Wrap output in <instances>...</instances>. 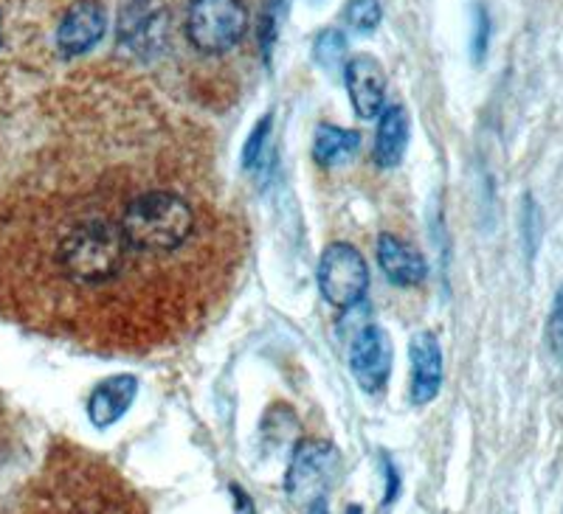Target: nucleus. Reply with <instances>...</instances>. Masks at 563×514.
I'll use <instances>...</instances> for the list:
<instances>
[{
  "mask_svg": "<svg viewBox=\"0 0 563 514\" xmlns=\"http://www.w3.org/2000/svg\"><path fill=\"white\" fill-rule=\"evenodd\" d=\"M249 12L243 0H189L186 34L203 54L231 52L243 40Z\"/></svg>",
  "mask_w": 563,
  "mask_h": 514,
  "instance_id": "nucleus-3",
  "label": "nucleus"
},
{
  "mask_svg": "<svg viewBox=\"0 0 563 514\" xmlns=\"http://www.w3.org/2000/svg\"><path fill=\"white\" fill-rule=\"evenodd\" d=\"M346 93L361 119H375L380 115L386 102V70L369 54L352 57L344 68Z\"/></svg>",
  "mask_w": 563,
  "mask_h": 514,
  "instance_id": "nucleus-8",
  "label": "nucleus"
},
{
  "mask_svg": "<svg viewBox=\"0 0 563 514\" xmlns=\"http://www.w3.org/2000/svg\"><path fill=\"white\" fill-rule=\"evenodd\" d=\"M378 267L397 287H417L429 276V265L420 250L395 234L378 236Z\"/></svg>",
  "mask_w": 563,
  "mask_h": 514,
  "instance_id": "nucleus-11",
  "label": "nucleus"
},
{
  "mask_svg": "<svg viewBox=\"0 0 563 514\" xmlns=\"http://www.w3.org/2000/svg\"><path fill=\"white\" fill-rule=\"evenodd\" d=\"M139 396V380L133 375H113L99 382L88 396V420L97 431H108L122 422Z\"/></svg>",
  "mask_w": 563,
  "mask_h": 514,
  "instance_id": "nucleus-10",
  "label": "nucleus"
},
{
  "mask_svg": "<svg viewBox=\"0 0 563 514\" xmlns=\"http://www.w3.org/2000/svg\"><path fill=\"white\" fill-rule=\"evenodd\" d=\"M316 281H319L321 299L344 312L366 299L369 267H366V259L358 248H352L346 242H330L319 259Z\"/></svg>",
  "mask_w": 563,
  "mask_h": 514,
  "instance_id": "nucleus-4",
  "label": "nucleus"
},
{
  "mask_svg": "<svg viewBox=\"0 0 563 514\" xmlns=\"http://www.w3.org/2000/svg\"><path fill=\"white\" fill-rule=\"evenodd\" d=\"M0 40H3V23H0Z\"/></svg>",
  "mask_w": 563,
  "mask_h": 514,
  "instance_id": "nucleus-25",
  "label": "nucleus"
},
{
  "mask_svg": "<svg viewBox=\"0 0 563 514\" xmlns=\"http://www.w3.org/2000/svg\"><path fill=\"white\" fill-rule=\"evenodd\" d=\"M108 29V14L99 0H77L65 12L57 29V48L63 57L74 59L93 52Z\"/></svg>",
  "mask_w": 563,
  "mask_h": 514,
  "instance_id": "nucleus-7",
  "label": "nucleus"
},
{
  "mask_svg": "<svg viewBox=\"0 0 563 514\" xmlns=\"http://www.w3.org/2000/svg\"><path fill=\"white\" fill-rule=\"evenodd\" d=\"M119 228L130 248L167 254L192 236L195 211L173 191H147L124 209Z\"/></svg>",
  "mask_w": 563,
  "mask_h": 514,
  "instance_id": "nucleus-1",
  "label": "nucleus"
},
{
  "mask_svg": "<svg viewBox=\"0 0 563 514\" xmlns=\"http://www.w3.org/2000/svg\"><path fill=\"white\" fill-rule=\"evenodd\" d=\"M102 483L97 481V489H82L59 514H130V509H124L128 503L115 501L113 492Z\"/></svg>",
  "mask_w": 563,
  "mask_h": 514,
  "instance_id": "nucleus-16",
  "label": "nucleus"
},
{
  "mask_svg": "<svg viewBox=\"0 0 563 514\" xmlns=\"http://www.w3.org/2000/svg\"><path fill=\"white\" fill-rule=\"evenodd\" d=\"M339 476V452L327 442H301L285 476V492L294 503H313L327 495Z\"/></svg>",
  "mask_w": 563,
  "mask_h": 514,
  "instance_id": "nucleus-5",
  "label": "nucleus"
},
{
  "mask_svg": "<svg viewBox=\"0 0 563 514\" xmlns=\"http://www.w3.org/2000/svg\"><path fill=\"white\" fill-rule=\"evenodd\" d=\"M397 495H400V476H397L395 467H391V463L386 461V498H384L386 506H389V503L395 501Z\"/></svg>",
  "mask_w": 563,
  "mask_h": 514,
  "instance_id": "nucleus-23",
  "label": "nucleus"
},
{
  "mask_svg": "<svg viewBox=\"0 0 563 514\" xmlns=\"http://www.w3.org/2000/svg\"><path fill=\"white\" fill-rule=\"evenodd\" d=\"M547 340H550L552 355H555L558 362L563 366V287L558 290L555 304H552L550 324H547Z\"/></svg>",
  "mask_w": 563,
  "mask_h": 514,
  "instance_id": "nucleus-22",
  "label": "nucleus"
},
{
  "mask_svg": "<svg viewBox=\"0 0 563 514\" xmlns=\"http://www.w3.org/2000/svg\"><path fill=\"white\" fill-rule=\"evenodd\" d=\"M411 402L429 405L442 388V346L434 332L422 329L411 337Z\"/></svg>",
  "mask_w": 563,
  "mask_h": 514,
  "instance_id": "nucleus-9",
  "label": "nucleus"
},
{
  "mask_svg": "<svg viewBox=\"0 0 563 514\" xmlns=\"http://www.w3.org/2000/svg\"><path fill=\"white\" fill-rule=\"evenodd\" d=\"M308 514H330V506H327V498H319L308 506Z\"/></svg>",
  "mask_w": 563,
  "mask_h": 514,
  "instance_id": "nucleus-24",
  "label": "nucleus"
},
{
  "mask_svg": "<svg viewBox=\"0 0 563 514\" xmlns=\"http://www.w3.org/2000/svg\"><path fill=\"white\" fill-rule=\"evenodd\" d=\"M350 371L366 394H384L391 377V340L384 326L369 321L350 337Z\"/></svg>",
  "mask_w": 563,
  "mask_h": 514,
  "instance_id": "nucleus-6",
  "label": "nucleus"
},
{
  "mask_svg": "<svg viewBox=\"0 0 563 514\" xmlns=\"http://www.w3.org/2000/svg\"><path fill=\"white\" fill-rule=\"evenodd\" d=\"M490 12H487L485 3H476L474 7V37H471V54H474L476 65L485 63L487 48H490Z\"/></svg>",
  "mask_w": 563,
  "mask_h": 514,
  "instance_id": "nucleus-20",
  "label": "nucleus"
},
{
  "mask_svg": "<svg viewBox=\"0 0 563 514\" xmlns=\"http://www.w3.org/2000/svg\"><path fill=\"white\" fill-rule=\"evenodd\" d=\"M361 146V135L335 124H319L313 138V160L324 169H339L355 158Z\"/></svg>",
  "mask_w": 563,
  "mask_h": 514,
  "instance_id": "nucleus-14",
  "label": "nucleus"
},
{
  "mask_svg": "<svg viewBox=\"0 0 563 514\" xmlns=\"http://www.w3.org/2000/svg\"><path fill=\"white\" fill-rule=\"evenodd\" d=\"M380 18H384L380 0H346L344 20L352 32L372 34L380 26Z\"/></svg>",
  "mask_w": 563,
  "mask_h": 514,
  "instance_id": "nucleus-18",
  "label": "nucleus"
},
{
  "mask_svg": "<svg viewBox=\"0 0 563 514\" xmlns=\"http://www.w3.org/2000/svg\"><path fill=\"white\" fill-rule=\"evenodd\" d=\"M313 59L321 70H324L327 77H344V68L350 63L346 57V40L341 32H333V29H327L316 37L313 43Z\"/></svg>",
  "mask_w": 563,
  "mask_h": 514,
  "instance_id": "nucleus-15",
  "label": "nucleus"
},
{
  "mask_svg": "<svg viewBox=\"0 0 563 514\" xmlns=\"http://www.w3.org/2000/svg\"><path fill=\"white\" fill-rule=\"evenodd\" d=\"M521 234H525L527 256L532 259L538 242H541V209H538V203L530 194L525 198V209H521Z\"/></svg>",
  "mask_w": 563,
  "mask_h": 514,
  "instance_id": "nucleus-21",
  "label": "nucleus"
},
{
  "mask_svg": "<svg viewBox=\"0 0 563 514\" xmlns=\"http://www.w3.org/2000/svg\"><path fill=\"white\" fill-rule=\"evenodd\" d=\"M161 9L155 0H122L119 12V40L139 54H153L161 43Z\"/></svg>",
  "mask_w": 563,
  "mask_h": 514,
  "instance_id": "nucleus-12",
  "label": "nucleus"
},
{
  "mask_svg": "<svg viewBox=\"0 0 563 514\" xmlns=\"http://www.w3.org/2000/svg\"><path fill=\"white\" fill-rule=\"evenodd\" d=\"M130 245L119 223H85L70 231L59 245L57 261L63 273L77 284L113 281L128 265Z\"/></svg>",
  "mask_w": 563,
  "mask_h": 514,
  "instance_id": "nucleus-2",
  "label": "nucleus"
},
{
  "mask_svg": "<svg viewBox=\"0 0 563 514\" xmlns=\"http://www.w3.org/2000/svg\"><path fill=\"white\" fill-rule=\"evenodd\" d=\"M409 146V113L404 104H389L378 115V133H375V164L380 169H395Z\"/></svg>",
  "mask_w": 563,
  "mask_h": 514,
  "instance_id": "nucleus-13",
  "label": "nucleus"
},
{
  "mask_svg": "<svg viewBox=\"0 0 563 514\" xmlns=\"http://www.w3.org/2000/svg\"><path fill=\"white\" fill-rule=\"evenodd\" d=\"M290 0H268L263 18H260V45H263L265 63H271V54H274V43L279 37L282 20L288 14Z\"/></svg>",
  "mask_w": 563,
  "mask_h": 514,
  "instance_id": "nucleus-19",
  "label": "nucleus"
},
{
  "mask_svg": "<svg viewBox=\"0 0 563 514\" xmlns=\"http://www.w3.org/2000/svg\"><path fill=\"white\" fill-rule=\"evenodd\" d=\"M271 130H274V113L256 121V127L251 130L243 155H240L245 171H260L271 164Z\"/></svg>",
  "mask_w": 563,
  "mask_h": 514,
  "instance_id": "nucleus-17",
  "label": "nucleus"
}]
</instances>
